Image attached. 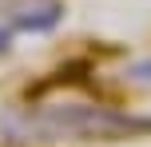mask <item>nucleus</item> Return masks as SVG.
Masks as SVG:
<instances>
[{
  "label": "nucleus",
  "mask_w": 151,
  "mask_h": 147,
  "mask_svg": "<svg viewBox=\"0 0 151 147\" xmlns=\"http://www.w3.org/2000/svg\"><path fill=\"white\" fill-rule=\"evenodd\" d=\"M4 40H8V36H4V32H0V52H4Z\"/></svg>",
  "instance_id": "obj_2"
},
{
  "label": "nucleus",
  "mask_w": 151,
  "mask_h": 147,
  "mask_svg": "<svg viewBox=\"0 0 151 147\" xmlns=\"http://www.w3.org/2000/svg\"><path fill=\"white\" fill-rule=\"evenodd\" d=\"M135 76H143V80H151V64H139V68H135Z\"/></svg>",
  "instance_id": "obj_1"
}]
</instances>
